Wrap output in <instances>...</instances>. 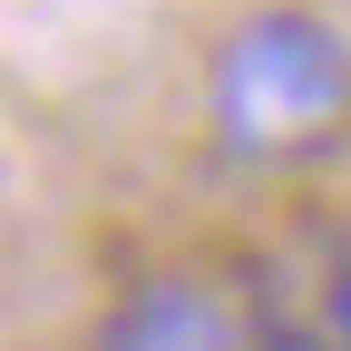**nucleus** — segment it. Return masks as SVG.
<instances>
[{
	"label": "nucleus",
	"instance_id": "obj_1",
	"mask_svg": "<svg viewBox=\"0 0 351 351\" xmlns=\"http://www.w3.org/2000/svg\"><path fill=\"white\" fill-rule=\"evenodd\" d=\"M351 127V49L313 10H254L215 49V137L254 166L313 156Z\"/></svg>",
	"mask_w": 351,
	"mask_h": 351
},
{
	"label": "nucleus",
	"instance_id": "obj_2",
	"mask_svg": "<svg viewBox=\"0 0 351 351\" xmlns=\"http://www.w3.org/2000/svg\"><path fill=\"white\" fill-rule=\"evenodd\" d=\"M98 351H254L244 322H234V302L225 293H205V283H147V293H127Z\"/></svg>",
	"mask_w": 351,
	"mask_h": 351
},
{
	"label": "nucleus",
	"instance_id": "obj_3",
	"mask_svg": "<svg viewBox=\"0 0 351 351\" xmlns=\"http://www.w3.org/2000/svg\"><path fill=\"white\" fill-rule=\"evenodd\" d=\"M322 341H332V351H351V283L332 293V332H322Z\"/></svg>",
	"mask_w": 351,
	"mask_h": 351
},
{
	"label": "nucleus",
	"instance_id": "obj_4",
	"mask_svg": "<svg viewBox=\"0 0 351 351\" xmlns=\"http://www.w3.org/2000/svg\"><path fill=\"white\" fill-rule=\"evenodd\" d=\"M263 351H332V341H322V332H274Z\"/></svg>",
	"mask_w": 351,
	"mask_h": 351
}]
</instances>
